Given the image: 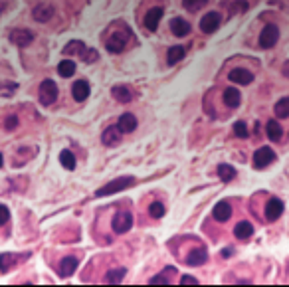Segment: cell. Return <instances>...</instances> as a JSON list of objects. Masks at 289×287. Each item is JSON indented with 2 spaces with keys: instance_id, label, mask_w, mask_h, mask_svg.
<instances>
[{
  "instance_id": "5bb4252c",
  "label": "cell",
  "mask_w": 289,
  "mask_h": 287,
  "mask_svg": "<svg viewBox=\"0 0 289 287\" xmlns=\"http://www.w3.org/2000/svg\"><path fill=\"white\" fill-rule=\"evenodd\" d=\"M10 38H12V42L16 46L26 48V46H30L34 42V32H30V30H14Z\"/></svg>"
},
{
  "instance_id": "d6a6232c",
  "label": "cell",
  "mask_w": 289,
  "mask_h": 287,
  "mask_svg": "<svg viewBox=\"0 0 289 287\" xmlns=\"http://www.w3.org/2000/svg\"><path fill=\"white\" fill-rule=\"evenodd\" d=\"M206 2L208 0H184V8L188 10V12H196V10H200L202 6H206Z\"/></svg>"
},
{
  "instance_id": "44dd1931",
  "label": "cell",
  "mask_w": 289,
  "mask_h": 287,
  "mask_svg": "<svg viewBox=\"0 0 289 287\" xmlns=\"http://www.w3.org/2000/svg\"><path fill=\"white\" fill-rule=\"evenodd\" d=\"M171 30H173V34L175 36H186V34H190V22H186L184 18H175L173 22H171Z\"/></svg>"
},
{
  "instance_id": "7bdbcfd3",
  "label": "cell",
  "mask_w": 289,
  "mask_h": 287,
  "mask_svg": "<svg viewBox=\"0 0 289 287\" xmlns=\"http://www.w3.org/2000/svg\"><path fill=\"white\" fill-rule=\"evenodd\" d=\"M283 73H285V75H289V64H285V70H283Z\"/></svg>"
},
{
  "instance_id": "cb8c5ba5",
  "label": "cell",
  "mask_w": 289,
  "mask_h": 287,
  "mask_svg": "<svg viewBox=\"0 0 289 287\" xmlns=\"http://www.w3.org/2000/svg\"><path fill=\"white\" fill-rule=\"evenodd\" d=\"M184 54H186V50H184L182 46H175V48H171V50H169L167 60H169V64H171V66H175L177 62H181V60L184 58Z\"/></svg>"
},
{
  "instance_id": "ab89813d",
  "label": "cell",
  "mask_w": 289,
  "mask_h": 287,
  "mask_svg": "<svg viewBox=\"0 0 289 287\" xmlns=\"http://www.w3.org/2000/svg\"><path fill=\"white\" fill-rule=\"evenodd\" d=\"M181 283H198V279L192 277V275H184V277L181 279Z\"/></svg>"
},
{
  "instance_id": "d6986e66",
  "label": "cell",
  "mask_w": 289,
  "mask_h": 287,
  "mask_svg": "<svg viewBox=\"0 0 289 287\" xmlns=\"http://www.w3.org/2000/svg\"><path fill=\"white\" fill-rule=\"evenodd\" d=\"M230 214H232L230 202H218V204L214 206V210H212V216H214V220H218V222H226V220L230 218Z\"/></svg>"
},
{
  "instance_id": "d590c367",
  "label": "cell",
  "mask_w": 289,
  "mask_h": 287,
  "mask_svg": "<svg viewBox=\"0 0 289 287\" xmlns=\"http://www.w3.org/2000/svg\"><path fill=\"white\" fill-rule=\"evenodd\" d=\"M234 133H236V137L246 139V137H248V127H246V123H244V121H238V123L234 125Z\"/></svg>"
},
{
  "instance_id": "7a4b0ae2",
  "label": "cell",
  "mask_w": 289,
  "mask_h": 287,
  "mask_svg": "<svg viewBox=\"0 0 289 287\" xmlns=\"http://www.w3.org/2000/svg\"><path fill=\"white\" fill-rule=\"evenodd\" d=\"M133 226V214L129 210H119L115 216H113V222H111V228L115 234H125L129 232Z\"/></svg>"
},
{
  "instance_id": "e0dca14e",
  "label": "cell",
  "mask_w": 289,
  "mask_h": 287,
  "mask_svg": "<svg viewBox=\"0 0 289 287\" xmlns=\"http://www.w3.org/2000/svg\"><path fill=\"white\" fill-rule=\"evenodd\" d=\"M72 93H73V97L77 101H85L89 97V83L85 79H77L73 83V87H72Z\"/></svg>"
},
{
  "instance_id": "603a6c76",
  "label": "cell",
  "mask_w": 289,
  "mask_h": 287,
  "mask_svg": "<svg viewBox=\"0 0 289 287\" xmlns=\"http://www.w3.org/2000/svg\"><path fill=\"white\" fill-rule=\"evenodd\" d=\"M234 234H236V238L238 240H248V238H252V234H253V226L250 224V222H238L236 224V228H234Z\"/></svg>"
},
{
  "instance_id": "4316f807",
  "label": "cell",
  "mask_w": 289,
  "mask_h": 287,
  "mask_svg": "<svg viewBox=\"0 0 289 287\" xmlns=\"http://www.w3.org/2000/svg\"><path fill=\"white\" fill-rule=\"evenodd\" d=\"M267 137H269L271 141H279V139L283 137V129H281V125L275 123V121H269V123H267Z\"/></svg>"
},
{
  "instance_id": "ffe728a7",
  "label": "cell",
  "mask_w": 289,
  "mask_h": 287,
  "mask_svg": "<svg viewBox=\"0 0 289 287\" xmlns=\"http://www.w3.org/2000/svg\"><path fill=\"white\" fill-rule=\"evenodd\" d=\"M206 259H208V251L204 248H196V250H192L188 253L186 263L188 265H202V263H206Z\"/></svg>"
},
{
  "instance_id": "4dcf8cb0",
  "label": "cell",
  "mask_w": 289,
  "mask_h": 287,
  "mask_svg": "<svg viewBox=\"0 0 289 287\" xmlns=\"http://www.w3.org/2000/svg\"><path fill=\"white\" fill-rule=\"evenodd\" d=\"M64 52H66V54H79V56H81V54L85 52V46H83V42H77V40H73V42L66 44Z\"/></svg>"
},
{
  "instance_id": "8992f818",
  "label": "cell",
  "mask_w": 289,
  "mask_h": 287,
  "mask_svg": "<svg viewBox=\"0 0 289 287\" xmlns=\"http://www.w3.org/2000/svg\"><path fill=\"white\" fill-rule=\"evenodd\" d=\"M127 40H129V36L125 32H113L105 46H107V50L111 54H121L125 50V46H127Z\"/></svg>"
},
{
  "instance_id": "484cf974",
  "label": "cell",
  "mask_w": 289,
  "mask_h": 287,
  "mask_svg": "<svg viewBox=\"0 0 289 287\" xmlns=\"http://www.w3.org/2000/svg\"><path fill=\"white\" fill-rule=\"evenodd\" d=\"M218 177H220V180L230 182V180L236 177V169H234L232 165H220V167H218Z\"/></svg>"
},
{
  "instance_id": "6da1fadb",
  "label": "cell",
  "mask_w": 289,
  "mask_h": 287,
  "mask_svg": "<svg viewBox=\"0 0 289 287\" xmlns=\"http://www.w3.org/2000/svg\"><path fill=\"white\" fill-rule=\"evenodd\" d=\"M133 184H135V179H133V177H117V179H113L111 182H107L105 186H101L95 194H97V196H109V194H113V192H121V190L129 188V186H133Z\"/></svg>"
},
{
  "instance_id": "836d02e7",
  "label": "cell",
  "mask_w": 289,
  "mask_h": 287,
  "mask_svg": "<svg viewBox=\"0 0 289 287\" xmlns=\"http://www.w3.org/2000/svg\"><path fill=\"white\" fill-rule=\"evenodd\" d=\"M149 214H151V218H163L165 216V204L163 202H153L149 206Z\"/></svg>"
},
{
  "instance_id": "ba28073f",
  "label": "cell",
  "mask_w": 289,
  "mask_h": 287,
  "mask_svg": "<svg viewBox=\"0 0 289 287\" xmlns=\"http://www.w3.org/2000/svg\"><path fill=\"white\" fill-rule=\"evenodd\" d=\"M28 255H30V253H20V257H18L16 253H0V271L6 273L14 263H20V261L28 259Z\"/></svg>"
},
{
  "instance_id": "f35d334b",
  "label": "cell",
  "mask_w": 289,
  "mask_h": 287,
  "mask_svg": "<svg viewBox=\"0 0 289 287\" xmlns=\"http://www.w3.org/2000/svg\"><path fill=\"white\" fill-rule=\"evenodd\" d=\"M8 220H10V212H8V208L0 204V224H6Z\"/></svg>"
},
{
  "instance_id": "8fae6325",
  "label": "cell",
  "mask_w": 289,
  "mask_h": 287,
  "mask_svg": "<svg viewBox=\"0 0 289 287\" xmlns=\"http://www.w3.org/2000/svg\"><path fill=\"white\" fill-rule=\"evenodd\" d=\"M161 18H163V8H159V6L157 8H151L147 14H144V26H147V30L155 32L159 28Z\"/></svg>"
},
{
  "instance_id": "8d00e7d4",
  "label": "cell",
  "mask_w": 289,
  "mask_h": 287,
  "mask_svg": "<svg viewBox=\"0 0 289 287\" xmlns=\"http://www.w3.org/2000/svg\"><path fill=\"white\" fill-rule=\"evenodd\" d=\"M81 60H83L85 64H93V62L97 60V52L91 50V48H85V52L81 54Z\"/></svg>"
},
{
  "instance_id": "f1b7e54d",
  "label": "cell",
  "mask_w": 289,
  "mask_h": 287,
  "mask_svg": "<svg viewBox=\"0 0 289 287\" xmlns=\"http://www.w3.org/2000/svg\"><path fill=\"white\" fill-rule=\"evenodd\" d=\"M60 163H62V167L68 169V171H73V169H75V157H73L70 151H62V153H60Z\"/></svg>"
},
{
  "instance_id": "277c9868",
  "label": "cell",
  "mask_w": 289,
  "mask_h": 287,
  "mask_svg": "<svg viewBox=\"0 0 289 287\" xmlns=\"http://www.w3.org/2000/svg\"><path fill=\"white\" fill-rule=\"evenodd\" d=\"M279 40V28L275 24H267L259 34V46L261 48H273Z\"/></svg>"
},
{
  "instance_id": "ac0fdd59",
  "label": "cell",
  "mask_w": 289,
  "mask_h": 287,
  "mask_svg": "<svg viewBox=\"0 0 289 287\" xmlns=\"http://www.w3.org/2000/svg\"><path fill=\"white\" fill-rule=\"evenodd\" d=\"M224 105H228L230 109H236L240 103H242V95H240V91L238 89H234V87H228V89H224Z\"/></svg>"
},
{
  "instance_id": "30bf717a",
  "label": "cell",
  "mask_w": 289,
  "mask_h": 287,
  "mask_svg": "<svg viewBox=\"0 0 289 287\" xmlns=\"http://www.w3.org/2000/svg\"><path fill=\"white\" fill-rule=\"evenodd\" d=\"M228 79L234 81V83H240V85H248V83L253 81V75H252V72H248L244 68H236L228 73Z\"/></svg>"
},
{
  "instance_id": "60d3db41",
  "label": "cell",
  "mask_w": 289,
  "mask_h": 287,
  "mask_svg": "<svg viewBox=\"0 0 289 287\" xmlns=\"http://www.w3.org/2000/svg\"><path fill=\"white\" fill-rule=\"evenodd\" d=\"M230 253H232V250H222V255L224 257H230Z\"/></svg>"
},
{
  "instance_id": "9a60e30c",
  "label": "cell",
  "mask_w": 289,
  "mask_h": 287,
  "mask_svg": "<svg viewBox=\"0 0 289 287\" xmlns=\"http://www.w3.org/2000/svg\"><path fill=\"white\" fill-rule=\"evenodd\" d=\"M119 139H121V129H119L117 125L107 127V129L103 131V137H101L103 145H107V147H113L115 143H119Z\"/></svg>"
},
{
  "instance_id": "83f0119b",
  "label": "cell",
  "mask_w": 289,
  "mask_h": 287,
  "mask_svg": "<svg viewBox=\"0 0 289 287\" xmlns=\"http://www.w3.org/2000/svg\"><path fill=\"white\" fill-rule=\"evenodd\" d=\"M273 111H275V115L277 117H289V97H283V99H279L277 103H275V107H273Z\"/></svg>"
},
{
  "instance_id": "7c38bea8",
  "label": "cell",
  "mask_w": 289,
  "mask_h": 287,
  "mask_svg": "<svg viewBox=\"0 0 289 287\" xmlns=\"http://www.w3.org/2000/svg\"><path fill=\"white\" fill-rule=\"evenodd\" d=\"M32 16H34L38 22H48V20L54 16V6H52V4H46V2H40L38 6H34Z\"/></svg>"
},
{
  "instance_id": "3957f363",
  "label": "cell",
  "mask_w": 289,
  "mask_h": 287,
  "mask_svg": "<svg viewBox=\"0 0 289 287\" xmlns=\"http://www.w3.org/2000/svg\"><path fill=\"white\" fill-rule=\"evenodd\" d=\"M56 97H58V85L52 79H44L40 85V103L48 107L56 101Z\"/></svg>"
},
{
  "instance_id": "1f68e13d",
  "label": "cell",
  "mask_w": 289,
  "mask_h": 287,
  "mask_svg": "<svg viewBox=\"0 0 289 287\" xmlns=\"http://www.w3.org/2000/svg\"><path fill=\"white\" fill-rule=\"evenodd\" d=\"M171 273H175V267H167V269H165V273H161V275H155V277H151V283H161V285H169V283H171V279H169L167 275H171Z\"/></svg>"
},
{
  "instance_id": "52a82bcc",
  "label": "cell",
  "mask_w": 289,
  "mask_h": 287,
  "mask_svg": "<svg viewBox=\"0 0 289 287\" xmlns=\"http://www.w3.org/2000/svg\"><path fill=\"white\" fill-rule=\"evenodd\" d=\"M220 24H222V16H220L218 12H208V14L200 20V30H202L204 34H212V32H216V30L220 28Z\"/></svg>"
},
{
  "instance_id": "74e56055",
  "label": "cell",
  "mask_w": 289,
  "mask_h": 287,
  "mask_svg": "<svg viewBox=\"0 0 289 287\" xmlns=\"http://www.w3.org/2000/svg\"><path fill=\"white\" fill-rule=\"evenodd\" d=\"M4 127H6L8 131H14V129L18 127V117H16V115H8L6 121H4Z\"/></svg>"
},
{
  "instance_id": "d4e9b609",
  "label": "cell",
  "mask_w": 289,
  "mask_h": 287,
  "mask_svg": "<svg viewBox=\"0 0 289 287\" xmlns=\"http://www.w3.org/2000/svg\"><path fill=\"white\" fill-rule=\"evenodd\" d=\"M58 73H60L62 77H72V75L75 73V64H73L72 60H64V62L58 66Z\"/></svg>"
},
{
  "instance_id": "7402d4cb",
  "label": "cell",
  "mask_w": 289,
  "mask_h": 287,
  "mask_svg": "<svg viewBox=\"0 0 289 287\" xmlns=\"http://www.w3.org/2000/svg\"><path fill=\"white\" fill-rule=\"evenodd\" d=\"M111 95L119 101V103H129L133 99V91L127 87V85H115L111 89Z\"/></svg>"
},
{
  "instance_id": "2e32d148",
  "label": "cell",
  "mask_w": 289,
  "mask_h": 287,
  "mask_svg": "<svg viewBox=\"0 0 289 287\" xmlns=\"http://www.w3.org/2000/svg\"><path fill=\"white\" fill-rule=\"evenodd\" d=\"M117 127L121 129V133H133L137 129V117L133 113H123L119 123H117Z\"/></svg>"
},
{
  "instance_id": "4fadbf2b",
  "label": "cell",
  "mask_w": 289,
  "mask_h": 287,
  "mask_svg": "<svg viewBox=\"0 0 289 287\" xmlns=\"http://www.w3.org/2000/svg\"><path fill=\"white\" fill-rule=\"evenodd\" d=\"M79 265V259L75 255H66L62 261H60V275L62 277H70Z\"/></svg>"
},
{
  "instance_id": "f546056e",
  "label": "cell",
  "mask_w": 289,
  "mask_h": 287,
  "mask_svg": "<svg viewBox=\"0 0 289 287\" xmlns=\"http://www.w3.org/2000/svg\"><path fill=\"white\" fill-rule=\"evenodd\" d=\"M125 273H127V269H125V267H119V269H111V271H109V273L105 275V281H107V283H119V281H123Z\"/></svg>"
},
{
  "instance_id": "b9f144b4",
  "label": "cell",
  "mask_w": 289,
  "mask_h": 287,
  "mask_svg": "<svg viewBox=\"0 0 289 287\" xmlns=\"http://www.w3.org/2000/svg\"><path fill=\"white\" fill-rule=\"evenodd\" d=\"M6 6H4V2H2V0H0V14H2V10H4Z\"/></svg>"
},
{
  "instance_id": "ee69618b",
  "label": "cell",
  "mask_w": 289,
  "mask_h": 287,
  "mask_svg": "<svg viewBox=\"0 0 289 287\" xmlns=\"http://www.w3.org/2000/svg\"><path fill=\"white\" fill-rule=\"evenodd\" d=\"M2 165H4V159H2V153H0V169H2Z\"/></svg>"
},
{
  "instance_id": "5b68a950",
  "label": "cell",
  "mask_w": 289,
  "mask_h": 287,
  "mask_svg": "<svg viewBox=\"0 0 289 287\" xmlns=\"http://www.w3.org/2000/svg\"><path fill=\"white\" fill-rule=\"evenodd\" d=\"M275 159H277V157H275V153H273L269 147H261V149H257L255 155H253V169H265V167H269Z\"/></svg>"
},
{
  "instance_id": "e575fe53",
  "label": "cell",
  "mask_w": 289,
  "mask_h": 287,
  "mask_svg": "<svg viewBox=\"0 0 289 287\" xmlns=\"http://www.w3.org/2000/svg\"><path fill=\"white\" fill-rule=\"evenodd\" d=\"M16 89H18V85L14 81H6V83L0 85V97H10Z\"/></svg>"
},
{
  "instance_id": "9c48e42d",
  "label": "cell",
  "mask_w": 289,
  "mask_h": 287,
  "mask_svg": "<svg viewBox=\"0 0 289 287\" xmlns=\"http://www.w3.org/2000/svg\"><path fill=\"white\" fill-rule=\"evenodd\" d=\"M283 202L279 200V198H271L267 204H265V218L269 220V222H275L281 214H283Z\"/></svg>"
}]
</instances>
